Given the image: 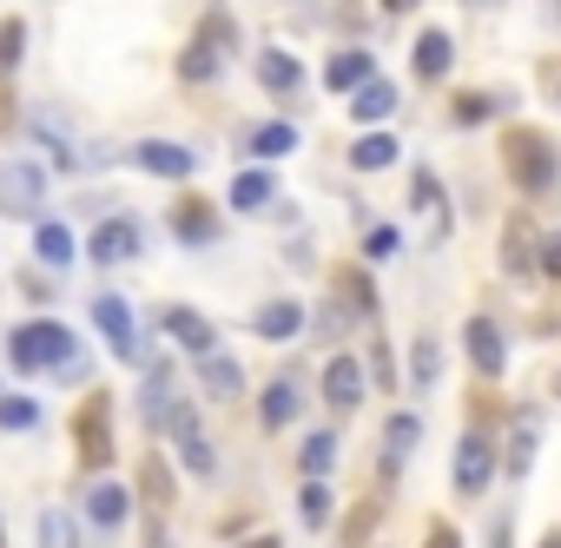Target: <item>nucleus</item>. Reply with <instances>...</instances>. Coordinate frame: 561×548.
I'll return each mask as SVG.
<instances>
[{
    "label": "nucleus",
    "mask_w": 561,
    "mask_h": 548,
    "mask_svg": "<svg viewBox=\"0 0 561 548\" xmlns=\"http://www.w3.org/2000/svg\"><path fill=\"white\" fill-rule=\"evenodd\" d=\"M502 165H508V179H515L522 192H535V198L561 185V152H554V139L535 133V126H515V133L502 139Z\"/></svg>",
    "instance_id": "f257e3e1"
},
{
    "label": "nucleus",
    "mask_w": 561,
    "mask_h": 548,
    "mask_svg": "<svg viewBox=\"0 0 561 548\" xmlns=\"http://www.w3.org/2000/svg\"><path fill=\"white\" fill-rule=\"evenodd\" d=\"M8 351H14L21 370H54V364H67L80 344H73L67 324H47V318H41V324H21V331L8 338Z\"/></svg>",
    "instance_id": "f03ea898"
},
{
    "label": "nucleus",
    "mask_w": 561,
    "mask_h": 548,
    "mask_svg": "<svg viewBox=\"0 0 561 548\" xmlns=\"http://www.w3.org/2000/svg\"><path fill=\"white\" fill-rule=\"evenodd\" d=\"M165 436H172V449H179L185 476H211V469H218V456H211V436L198 430V410H192V403H172V416H165Z\"/></svg>",
    "instance_id": "7ed1b4c3"
},
{
    "label": "nucleus",
    "mask_w": 561,
    "mask_h": 548,
    "mask_svg": "<svg viewBox=\"0 0 561 548\" xmlns=\"http://www.w3.org/2000/svg\"><path fill=\"white\" fill-rule=\"evenodd\" d=\"M41 192H47V172L41 165H27V159L0 165V212H8V218H34L41 212Z\"/></svg>",
    "instance_id": "20e7f679"
},
{
    "label": "nucleus",
    "mask_w": 561,
    "mask_h": 548,
    "mask_svg": "<svg viewBox=\"0 0 561 548\" xmlns=\"http://www.w3.org/2000/svg\"><path fill=\"white\" fill-rule=\"evenodd\" d=\"M225 54H231V21H205V27H198V41L185 47L179 73H185V80H211V73L225 67Z\"/></svg>",
    "instance_id": "39448f33"
},
{
    "label": "nucleus",
    "mask_w": 561,
    "mask_h": 548,
    "mask_svg": "<svg viewBox=\"0 0 561 548\" xmlns=\"http://www.w3.org/2000/svg\"><path fill=\"white\" fill-rule=\"evenodd\" d=\"M489 476H495V449H489V436L469 430V436L456 443V495H482Z\"/></svg>",
    "instance_id": "423d86ee"
},
{
    "label": "nucleus",
    "mask_w": 561,
    "mask_h": 548,
    "mask_svg": "<svg viewBox=\"0 0 561 548\" xmlns=\"http://www.w3.org/2000/svg\"><path fill=\"white\" fill-rule=\"evenodd\" d=\"M410 212L423 218V238H430V244L449 238V198H443L436 172H416V185H410Z\"/></svg>",
    "instance_id": "0eeeda50"
},
{
    "label": "nucleus",
    "mask_w": 561,
    "mask_h": 548,
    "mask_svg": "<svg viewBox=\"0 0 561 548\" xmlns=\"http://www.w3.org/2000/svg\"><path fill=\"white\" fill-rule=\"evenodd\" d=\"M462 351H469L476 377H502V364H508V351H502V331H495V318H469V324H462Z\"/></svg>",
    "instance_id": "6e6552de"
},
{
    "label": "nucleus",
    "mask_w": 561,
    "mask_h": 548,
    "mask_svg": "<svg viewBox=\"0 0 561 548\" xmlns=\"http://www.w3.org/2000/svg\"><path fill=\"white\" fill-rule=\"evenodd\" d=\"M87 258H93V264H126V258H139V225H133V218H106V225L87 238Z\"/></svg>",
    "instance_id": "1a4fd4ad"
},
{
    "label": "nucleus",
    "mask_w": 561,
    "mask_h": 548,
    "mask_svg": "<svg viewBox=\"0 0 561 548\" xmlns=\"http://www.w3.org/2000/svg\"><path fill=\"white\" fill-rule=\"evenodd\" d=\"M93 324H100V338L113 344V357H139V344H133V311H126V298H93Z\"/></svg>",
    "instance_id": "9d476101"
},
{
    "label": "nucleus",
    "mask_w": 561,
    "mask_h": 548,
    "mask_svg": "<svg viewBox=\"0 0 561 548\" xmlns=\"http://www.w3.org/2000/svg\"><path fill=\"white\" fill-rule=\"evenodd\" d=\"M159 324H165V338H179L192 357H211V351H218V324H211V318H198V311H185V305H172Z\"/></svg>",
    "instance_id": "9b49d317"
},
{
    "label": "nucleus",
    "mask_w": 561,
    "mask_h": 548,
    "mask_svg": "<svg viewBox=\"0 0 561 548\" xmlns=\"http://www.w3.org/2000/svg\"><path fill=\"white\" fill-rule=\"evenodd\" d=\"M324 403H331V410H357V403H364V364H357L351 351L324 364Z\"/></svg>",
    "instance_id": "f8f14e48"
},
{
    "label": "nucleus",
    "mask_w": 561,
    "mask_h": 548,
    "mask_svg": "<svg viewBox=\"0 0 561 548\" xmlns=\"http://www.w3.org/2000/svg\"><path fill=\"white\" fill-rule=\"evenodd\" d=\"M133 159H139L146 172H159V179H192V172H198V159H192L185 146H172V139H139Z\"/></svg>",
    "instance_id": "ddd939ff"
},
{
    "label": "nucleus",
    "mask_w": 561,
    "mask_h": 548,
    "mask_svg": "<svg viewBox=\"0 0 561 548\" xmlns=\"http://www.w3.org/2000/svg\"><path fill=\"white\" fill-rule=\"evenodd\" d=\"M73 436H80V463H87V469H100V463L113 456V423H106V403H87V410H80V423H73Z\"/></svg>",
    "instance_id": "4468645a"
},
{
    "label": "nucleus",
    "mask_w": 561,
    "mask_h": 548,
    "mask_svg": "<svg viewBox=\"0 0 561 548\" xmlns=\"http://www.w3.org/2000/svg\"><path fill=\"white\" fill-rule=\"evenodd\" d=\"M541 264V238H535V225L528 218H508V231H502V271H535Z\"/></svg>",
    "instance_id": "2eb2a0df"
},
{
    "label": "nucleus",
    "mask_w": 561,
    "mask_h": 548,
    "mask_svg": "<svg viewBox=\"0 0 561 548\" xmlns=\"http://www.w3.org/2000/svg\"><path fill=\"white\" fill-rule=\"evenodd\" d=\"M410 67H416V80H443V73L456 67V47H449V34H436V27H423V41H416V54H410Z\"/></svg>",
    "instance_id": "dca6fc26"
},
{
    "label": "nucleus",
    "mask_w": 561,
    "mask_h": 548,
    "mask_svg": "<svg viewBox=\"0 0 561 548\" xmlns=\"http://www.w3.org/2000/svg\"><path fill=\"white\" fill-rule=\"evenodd\" d=\"M390 113H397V87H383V80L370 73V80L351 93V119H357V126H377V119H390Z\"/></svg>",
    "instance_id": "f3484780"
},
{
    "label": "nucleus",
    "mask_w": 561,
    "mask_h": 548,
    "mask_svg": "<svg viewBox=\"0 0 561 548\" xmlns=\"http://www.w3.org/2000/svg\"><path fill=\"white\" fill-rule=\"evenodd\" d=\"M257 80H264L271 93H298V87H305V67H298L285 47H264V54H257Z\"/></svg>",
    "instance_id": "a211bd4d"
},
{
    "label": "nucleus",
    "mask_w": 561,
    "mask_h": 548,
    "mask_svg": "<svg viewBox=\"0 0 561 548\" xmlns=\"http://www.w3.org/2000/svg\"><path fill=\"white\" fill-rule=\"evenodd\" d=\"M172 231H179L185 244H211V238H218V212H211L205 198H185V205L172 212Z\"/></svg>",
    "instance_id": "6ab92c4d"
},
{
    "label": "nucleus",
    "mask_w": 561,
    "mask_h": 548,
    "mask_svg": "<svg viewBox=\"0 0 561 548\" xmlns=\"http://www.w3.org/2000/svg\"><path fill=\"white\" fill-rule=\"evenodd\" d=\"M251 324H257V338H271V344H285V338H298V331H305V311H298L291 298H277V305H264V311H257Z\"/></svg>",
    "instance_id": "aec40b11"
},
{
    "label": "nucleus",
    "mask_w": 561,
    "mask_h": 548,
    "mask_svg": "<svg viewBox=\"0 0 561 548\" xmlns=\"http://www.w3.org/2000/svg\"><path fill=\"white\" fill-rule=\"evenodd\" d=\"M87 515H93L100 528H119V522L133 515V495H126L119 482H93V495H87Z\"/></svg>",
    "instance_id": "412c9836"
},
{
    "label": "nucleus",
    "mask_w": 561,
    "mask_h": 548,
    "mask_svg": "<svg viewBox=\"0 0 561 548\" xmlns=\"http://www.w3.org/2000/svg\"><path fill=\"white\" fill-rule=\"evenodd\" d=\"M305 403H298V384L291 377H277L271 390H264V403H257V416H264V430H285L291 416H298Z\"/></svg>",
    "instance_id": "4be33fe9"
},
{
    "label": "nucleus",
    "mask_w": 561,
    "mask_h": 548,
    "mask_svg": "<svg viewBox=\"0 0 561 548\" xmlns=\"http://www.w3.org/2000/svg\"><path fill=\"white\" fill-rule=\"evenodd\" d=\"M271 192H277L271 172H238V179H231V212H264Z\"/></svg>",
    "instance_id": "5701e85b"
},
{
    "label": "nucleus",
    "mask_w": 561,
    "mask_h": 548,
    "mask_svg": "<svg viewBox=\"0 0 561 548\" xmlns=\"http://www.w3.org/2000/svg\"><path fill=\"white\" fill-rule=\"evenodd\" d=\"M205 390L231 403V397H244V370H238V364H231L225 351H211V357H205Z\"/></svg>",
    "instance_id": "b1692460"
},
{
    "label": "nucleus",
    "mask_w": 561,
    "mask_h": 548,
    "mask_svg": "<svg viewBox=\"0 0 561 548\" xmlns=\"http://www.w3.org/2000/svg\"><path fill=\"white\" fill-rule=\"evenodd\" d=\"M351 165H357V172H383V165H397V139H390V133L357 139V146H351Z\"/></svg>",
    "instance_id": "393cba45"
},
{
    "label": "nucleus",
    "mask_w": 561,
    "mask_h": 548,
    "mask_svg": "<svg viewBox=\"0 0 561 548\" xmlns=\"http://www.w3.org/2000/svg\"><path fill=\"white\" fill-rule=\"evenodd\" d=\"M324 80H331L337 93H357V87L370 80V54H337V60L324 67Z\"/></svg>",
    "instance_id": "a878e982"
},
{
    "label": "nucleus",
    "mask_w": 561,
    "mask_h": 548,
    "mask_svg": "<svg viewBox=\"0 0 561 548\" xmlns=\"http://www.w3.org/2000/svg\"><path fill=\"white\" fill-rule=\"evenodd\" d=\"M251 152H257V159H285V152H298V133H291L285 119H277V126H257V133H251Z\"/></svg>",
    "instance_id": "bb28decb"
},
{
    "label": "nucleus",
    "mask_w": 561,
    "mask_h": 548,
    "mask_svg": "<svg viewBox=\"0 0 561 548\" xmlns=\"http://www.w3.org/2000/svg\"><path fill=\"white\" fill-rule=\"evenodd\" d=\"M34 251L60 271V264H73V231H67V225H41V231H34Z\"/></svg>",
    "instance_id": "cd10ccee"
},
{
    "label": "nucleus",
    "mask_w": 561,
    "mask_h": 548,
    "mask_svg": "<svg viewBox=\"0 0 561 548\" xmlns=\"http://www.w3.org/2000/svg\"><path fill=\"white\" fill-rule=\"evenodd\" d=\"M416 436H423V423L416 416H390V430H383V449H390V469L416 449Z\"/></svg>",
    "instance_id": "c85d7f7f"
},
{
    "label": "nucleus",
    "mask_w": 561,
    "mask_h": 548,
    "mask_svg": "<svg viewBox=\"0 0 561 548\" xmlns=\"http://www.w3.org/2000/svg\"><path fill=\"white\" fill-rule=\"evenodd\" d=\"M298 515H305V528H324V522H331V489H324V476H311V482H305Z\"/></svg>",
    "instance_id": "c756f323"
},
{
    "label": "nucleus",
    "mask_w": 561,
    "mask_h": 548,
    "mask_svg": "<svg viewBox=\"0 0 561 548\" xmlns=\"http://www.w3.org/2000/svg\"><path fill=\"white\" fill-rule=\"evenodd\" d=\"M298 463H305V476H331V463H337V436H311V443L298 449Z\"/></svg>",
    "instance_id": "7c9ffc66"
},
{
    "label": "nucleus",
    "mask_w": 561,
    "mask_h": 548,
    "mask_svg": "<svg viewBox=\"0 0 561 548\" xmlns=\"http://www.w3.org/2000/svg\"><path fill=\"white\" fill-rule=\"evenodd\" d=\"M34 423H41L34 397H0V430H34Z\"/></svg>",
    "instance_id": "2f4dec72"
},
{
    "label": "nucleus",
    "mask_w": 561,
    "mask_h": 548,
    "mask_svg": "<svg viewBox=\"0 0 561 548\" xmlns=\"http://www.w3.org/2000/svg\"><path fill=\"white\" fill-rule=\"evenodd\" d=\"M528 463H535V430H515V443H508V469L528 476Z\"/></svg>",
    "instance_id": "473e14b6"
},
{
    "label": "nucleus",
    "mask_w": 561,
    "mask_h": 548,
    "mask_svg": "<svg viewBox=\"0 0 561 548\" xmlns=\"http://www.w3.org/2000/svg\"><path fill=\"white\" fill-rule=\"evenodd\" d=\"M146 495H152V509H165V502H172V482H165V463H159V456L146 463Z\"/></svg>",
    "instance_id": "72a5a7b5"
},
{
    "label": "nucleus",
    "mask_w": 561,
    "mask_h": 548,
    "mask_svg": "<svg viewBox=\"0 0 561 548\" xmlns=\"http://www.w3.org/2000/svg\"><path fill=\"white\" fill-rule=\"evenodd\" d=\"M410 377H416V384H436V344H430V338L416 344V357H410Z\"/></svg>",
    "instance_id": "f704fd0d"
},
{
    "label": "nucleus",
    "mask_w": 561,
    "mask_h": 548,
    "mask_svg": "<svg viewBox=\"0 0 561 548\" xmlns=\"http://www.w3.org/2000/svg\"><path fill=\"white\" fill-rule=\"evenodd\" d=\"M41 548H73V528H67V515H47V522H41Z\"/></svg>",
    "instance_id": "c9c22d12"
},
{
    "label": "nucleus",
    "mask_w": 561,
    "mask_h": 548,
    "mask_svg": "<svg viewBox=\"0 0 561 548\" xmlns=\"http://www.w3.org/2000/svg\"><path fill=\"white\" fill-rule=\"evenodd\" d=\"M495 113V100H456V119L462 126H476V119H489Z\"/></svg>",
    "instance_id": "e433bc0d"
},
{
    "label": "nucleus",
    "mask_w": 561,
    "mask_h": 548,
    "mask_svg": "<svg viewBox=\"0 0 561 548\" xmlns=\"http://www.w3.org/2000/svg\"><path fill=\"white\" fill-rule=\"evenodd\" d=\"M364 251H370V258H390V251H397V231H390V225H377V231H370V244H364Z\"/></svg>",
    "instance_id": "4c0bfd02"
},
{
    "label": "nucleus",
    "mask_w": 561,
    "mask_h": 548,
    "mask_svg": "<svg viewBox=\"0 0 561 548\" xmlns=\"http://www.w3.org/2000/svg\"><path fill=\"white\" fill-rule=\"evenodd\" d=\"M21 60V27H0V67Z\"/></svg>",
    "instance_id": "58836bf2"
},
{
    "label": "nucleus",
    "mask_w": 561,
    "mask_h": 548,
    "mask_svg": "<svg viewBox=\"0 0 561 548\" xmlns=\"http://www.w3.org/2000/svg\"><path fill=\"white\" fill-rule=\"evenodd\" d=\"M541 271H554V278H561V231L541 238Z\"/></svg>",
    "instance_id": "ea45409f"
},
{
    "label": "nucleus",
    "mask_w": 561,
    "mask_h": 548,
    "mask_svg": "<svg viewBox=\"0 0 561 548\" xmlns=\"http://www.w3.org/2000/svg\"><path fill=\"white\" fill-rule=\"evenodd\" d=\"M430 548H462V535H456L449 522H436V528H430Z\"/></svg>",
    "instance_id": "a19ab883"
},
{
    "label": "nucleus",
    "mask_w": 561,
    "mask_h": 548,
    "mask_svg": "<svg viewBox=\"0 0 561 548\" xmlns=\"http://www.w3.org/2000/svg\"><path fill=\"white\" fill-rule=\"evenodd\" d=\"M383 8H390V14H416V8H423V0H383Z\"/></svg>",
    "instance_id": "79ce46f5"
},
{
    "label": "nucleus",
    "mask_w": 561,
    "mask_h": 548,
    "mask_svg": "<svg viewBox=\"0 0 561 548\" xmlns=\"http://www.w3.org/2000/svg\"><path fill=\"white\" fill-rule=\"evenodd\" d=\"M244 548H285V541H277V535H257V541H244Z\"/></svg>",
    "instance_id": "37998d69"
},
{
    "label": "nucleus",
    "mask_w": 561,
    "mask_h": 548,
    "mask_svg": "<svg viewBox=\"0 0 561 548\" xmlns=\"http://www.w3.org/2000/svg\"><path fill=\"white\" fill-rule=\"evenodd\" d=\"M541 548H561V535H548V541H541Z\"/></svg>",
    "instance_id": "c03bdc74"
},
{
    "label": "nucleus",
    "mask_w": 561,
    "mask_h": 548,
    "mask_svg": "<svg viewBox=\"0 0 561 548\" xmlns=\"http://www.w3.org/2000/svg\"><path fill=\"white\" fill-rule=\"evenodd\" d=\"M0 541H8V528H0Z\"/></svg>",
    "instance_id": "a18cd8bd"
},
{
    "label": "nucleus",
    "mask_w": 561,
    "mask_h": 548,
    "mask_svg": "<svg viewBox=\"0 0 561 548\" xmlns=\"http://www.w3.org/2000/svg\"><path fill=\"white\" fill-rule=\"evenodd\" d=\"M554 397H561V384H554Z\"/></svg>",
    "instance_id": "49530a36"
},
{
    "label": "nucleus",
    "mask_w": 561,
    "mask_h": 548,
    "mask_svg": "<svg viewBox=\"0 0 561 548\" xmlns=\"http://www.w3.org/2000/svg\"><path fill=\"white\" fill-rule=\"evenodd\" d=\"M469 8H476V0H469Z\"/></svg>",
    "instance_id": "de8ad7c7"
}]
</instances>
